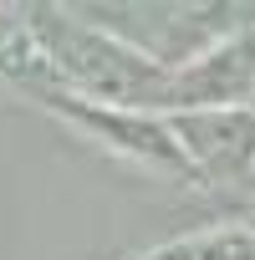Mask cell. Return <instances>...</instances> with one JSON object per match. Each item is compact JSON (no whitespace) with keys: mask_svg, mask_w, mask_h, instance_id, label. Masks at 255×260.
<instances>
[{"mask_svg":"<svg viewBox=\"0 0 255 260\" xmlns=\"http://www.w3.org/2000/svg\"><path fill=\"white\" fill-rule=\"evenodd\" d=\"M41 107H51L56 117H67L72 127H82L87 138H97L102 148L133 158V164H148L158 169L164 179H194L184 148L174 143L169 133V117H148V112H122V107H102V102H87L77 92H41L36 97Z\"/></svg>","mask_w":255,"mask_h":260,"instance_id":"2","label":"cell"},{"mask_svg":"<svg viewBox=\"0 0 255 260\" xmlns=\"http://www.w3.org/2000/svg\"><path fill=\"white\" fill-rule=\"evenodd\" d=\"M26 21L36 41L46 46L67 92L102 102V107H122V112L174 107V67H164V56L122 41L102 26H87L67 11H51V6L26 11Z\"/></svg>","mask_w":255,"mask_h":260,"instance_id":"1","label":"cell"},{"mask_svg":"<svg viewBox=\"0 0 255 260\" xmlns=\"http://www.w3.org/2000/svg\"><path fill=\"white\" fill-rule=\"evenodd\" d=\"M169 133L184 148L194 184H255V112L250 107L174 112Z\"/></svg>","mask_w":255,"mask_h":260,"instance_id":"3","label":"cell"},{"mask_svg":"<svg viewBox=\"0 0 255 260\" xmlns=\"http://www.w3.org/2000/svg\"><path fill=\"white\" fill-rule=\"evenodd\" d=\"M255 92V31H230L194 61L174 67V112L245 107Z\"/></svg>","mask_w":255,"mask_h":260,"instance_id":"4","label":"cell"},{"mask_svg":"<svg viewBox=\"0 0 255 260\" xmlns=\"http://www.w3.org/2000/svg\"><path fill=\"white\" fill-rule=\"evenodd\" d=\"M153 260H255V235L225 230V235H204V240H189V245H169Z\"/></svg>","mask_w":255,"mask_h":260,"instance_id":"5","label":"cell"}]
</instances>
